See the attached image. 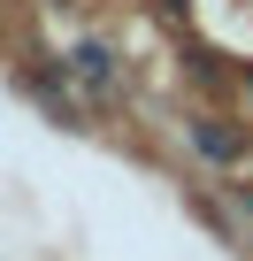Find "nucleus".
<instances>
[{
    "instance_id": "f03ea898",
    "label": "nucleus",
    "mask_w": 253,
    "mask_h": 261,
    "mask_svg": "<svg viewBox=\"0 0 253 261\" xmlns=\"http://www.w3.org/2000/svg\"><path fill=\"white\" fill-rule=\"evenodd\" d=\"M192 146H200L207 162H238V154H245V139H238L230 123H215V115H200V123H192Z\"/></svg>"
},
{
    "instance_id": "f257e3e1",
    "label": "nucleus",
    "mask_w": 253,
    "mask_h": 261,
    "mask_svg": "<svg viewBox=\"0 0 253 261\" xmlns=\"http://www.w3.org/2000/svg\"><path fill=\"white\" fill-rule=\"evenodd\" d=\"M62 69H69V77H77V85H85V92H100V100H107V92H115V85H123V77H115V54H107V46H100V39H77V46H69V62H62Z\"/></svg>"
},
{
    "instance_id": "7ed1b4c3",
    "label": "nucleus",
    "mask_w": 253,
    "mask_h": 261,
    "mask_svg": "<svg viewBox=\"0 0 253 261\" xmlns=\"http://www.w3.org/2000/svg\"><path fill=\"white\" fill-rule=\"evenodd\" d=\"M245 85H253V77H245Z\"/></svg>"
}]
</instances>
